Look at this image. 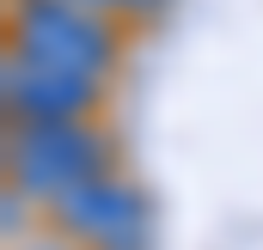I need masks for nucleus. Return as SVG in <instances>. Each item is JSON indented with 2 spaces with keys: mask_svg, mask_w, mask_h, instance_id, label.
<instances>
[{
  "mask_svg": "<svg viewBox=\"0 0 263 250\" xmlns=\"http://www.w3.org/2000/svg\"><path fill=\"white\" fill-rule=\"evenodd\" d=\"M0 226H6V232H18V189L6 195V214H0Z\"/></svg>",
  "mask_w": 263,
  "mask_h": 250,
  "instance_id": "nucleus-6",
  "label": "nucleus"
},
{
  "mask_svg": "<svg viewBox=\"0 0 263 250\" xmlns=\"http://www.w3.org/2000/svg\"><path fill=\"white\" fill-rule=\"evenodd\" d=\"M80 6H129V12H147V6H159V0H80Z\"/></svg>",
  "mask_w": 263,
  "mask_h": 250,
  "instance_id": "nucleus-5",
  "label": "nucleus"
},
{
  "mask_svg": "<svg viewBox=\"0 0 263 250\" xmlns=\"http://www.w3.org/2000/svg\"><path fill=\"white\" fill-rule=\"evenodd\" d=\"M104 165H110L104 134L80 122H25V134H12V183L37 195H62L86 177H104Z\"/></svg>",
  "mask_w": 263,
  "mask_h": 250,
  "instance_id": "nucleus-1",
  "label": "nucleus"
},
{
  "mask_svg": "<svg viewBox=\"0 0 263 250\" xmlns=\"http://www.w3.org/2000/svg\"><path fill=\"white\" fill-rule=\"evenodd\" d=\"M55 220L62 232L86 238L98 250H141L147 244V201L117 177H86L55 195Z\"/></svg>",
  "mask_w": 263,
  "mask_h": 250,
  "instance_id": "nucleus-3",
  "label": "nucleus"
},
{
  "mask_svg": "<svg viewBox=\"0 0 263 250\" xmlns=\"http://www.w3.org/2000/svg\"><path fill=\"white\" fill-rule=\"evenodd\" d=\"M6 104L25 122H80L98 104V79L73 73V67H49V61H31V55H12V67H6Z\"/></svg>",
  "mask_w": 263,
  "mask_h": 250,
  "instance_id": "nucleus-4",
  "label": "nucleus"
},
{
  "mask_svg": "<svg viewBox=\"0 0 263 250\" xmlns=\"http://www.w3.org/2000/svg\"><path fill=\"white\" fill-rule=\"evenodd\" d=\"M18 55L98 79L117 49H110V31L80 0H18Z\"/></svg>",
  "mask_w": 263,
  "mask_h": 250,
  "instance_id": "nucleus-2",
  "label": "nucleus"
}]
</instances>
